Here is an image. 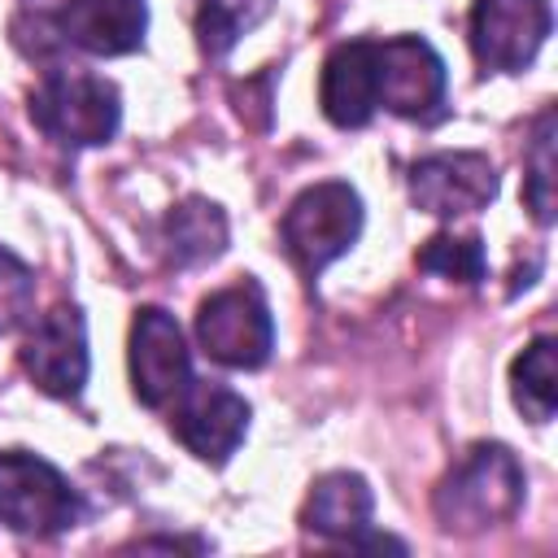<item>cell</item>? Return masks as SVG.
I'll return each mask as SVG.
<instances>
[{"label":"cell","instance_id":"obj_8","mask_svg":"<svg viewBox=\"0 0 558 558\" xmlns=\"http://www.w3.org/2000/svg\"><path fill=\"white\" fill-rule=\"evenodd\" d=\"M170 432L192 458L222 466L248 432V401L227 384L187 379V388L170 401Z\"/></svg>","mask_w":558,"mask_h":558},{"label":"cell","instance_id":"obj_17","mask_svg":"<svg viewBox=\"0 0 558 558\" xmlns=\"http://www.w3.org/2000/svg\"><path fill=\"white\" fill-rule=\"evenodd\" d=\"M418 270L427 275H440V279H453V283H480L484 270H488V257H484V240L475 231H436L418 253H414Z\"/></svg>","mask_w":558,"mask_h":558},{"label":"cell","instance_id":"obj_10","mask_svg":"<svg viewBox=\"0 0 558 558\" xmlns=\"http://www.w3.org/2000/svg\"><path fill=\"white\" fill-rule=\"evenodd\" d=\"M192 379V353L183 327L161 305H144L131 318V392L148 410H166Z\"/></svg>","mask_w":558,"mask_h":558},{"label":"cell","instance_id":"obj_15","mask_svg":"<svg viewBox=\"0 0 558 558\" xmlns=\"http://www.w3.org/2000/svg\"><path fill=\"white\" fill-rule=\"evenodd\" d=\"M161 244H166V262L183 270L205 266L227 248V214L205 196H187L166 214Z\"/></svg>","mask_w":558,"mask_h":558},{"label":"cell","instance_id":"obj_5","mask_svg":"<svg viewBox=\"0 0 558 558\" xmlns=\"http://www.w3.org/2000/svg\"><path fill=\"white\" fill-rule=\"evenodd\" d=\"M196 340L201 349L231 371H257L266 366L275 349V318L253 279L209 292L196 305Z\"/></svg>","mask_w":558,"mask_h":558},{"label":"cell","instance_id":"obj_19","mask_svg":"<svg viewBox=\"0 0 558 558\" xmlns=\"http://www.w3.org/2000/svg\"><path fill=\"white\" fill-rule=\"evenodd\" d=\"M523 201L541 227L554 222V113L549 109L536 118L532 157H527V174H523Z\"/></svg>","mask_w":558,"mask_h":558},{"label":"cell","instance_id":"obj_18","mask_svg":"<svg viewBox=\"0 0 558 558\" xmlns=\"http://www.w3.org/2000/svg\"><path fill=\"white\" fill-rule=\"evenodd\" d=\"M266 13V0H201L196 39L209 57H227L235 39Z\"/></svg>","mask_w":558,"mask_h":558},{"label":"cell","instance_id":"obj_3","mask_svg":"<svg viewBox=\"0 0 558 558\" xmlns=\"http://www.w3.org/2000/svg\"><path fill=\"white\" fill-rule=\"evenodd\" d=\"M31 122L61 148H96L118 135L122 96L87 70H48L31 92Z\"/></svg>","mask_w":558,"mask_h":558},{"label":"cell","instance_id":"obj_13","mask_svg":"<svg viewBox=\"0 0 558 558\" xmlns=\"http://www.w3.org/2000/svg\"><path fill=\"white\" fill-rule=\"evenodd\" d=\"M318 105L331 126H366L375 118V87H371V39L336 44L318 74Z\"/></svg>","mask_w":558,"mask_h":558},{"label":"cell","instance_id":"obj_6","mask_svg":"<svg viewBox=\"0 0 558 558\" xmlns=\"http://www.w3.org/2000/svg\"><path fill=\"white\" fill-rule=\"evenodd\" d=\"M445 61L418 35L371 39V87L375 109H392L397 118H432L445 100Z\"/></svg>","mask_w":558,"mask_h":558},{"label":"cell","instance_id":"obj_7","mask_svg":"<svg viewBox=\"0 0 558 558\" xmlns=\"http://www.w3.org/2000/svg\"><path fill=\"white\" fill-rule=\"evenodd\" d=\"M549 26V0H475L466 17V39L484 74H519L536 61Z\"/></svg>","mask_w":558,"mask_h":558},{"label":"cell","instance_id":"obj_20","mask_svg":"<svg viewBox=\"0 0 558 558\" xmlns=\"http://www.w3.org/2000/svg\"><path fill=\"white\" fill-rule=\"evenodd\" d=\"M35 314V270L0 244V336L17 331Z\"/></svg>","mask_w":558,"mask_h":558},{"label":"cell","instance_id":"obj_16","mask_svg":"<svg viewBox=\"0 0 558 558\" xmlns=\"http://www.w3.org/2000/svg\"><path fill=\"white\" fill-rule=\"evenodd\" d=\"M510 397L527 423H549L558 405V371H554V336H536L510 362Z\"/></svg>","mask_w":558,"mask_h":558},{"label":"cell","instance_id":"obj_4","mask_svg":"<svg viewBox=\"0 0 558 558\" xmlns=\"http://www.w3.org/2000/svg\"><path fill=\"white\" fill-rule=\"evenodd\" d=\"M83 519V501L70 480L26 449L0 453V523L22 536H57Z\"/></svg>","mask_w":558,"mask_h":558},{"label":"cell","instance_id":"obj_14","mask_svg":"<svg viewBox=\"0 0 558 558\" xmlns=\"http://www.w3.org/2000/svg\"><path fill=\"white\" fill-rule=\"evenodd\" d=\"M371 484L357 471H327L323 480H314L305 506H301V527L327 541H353L357 532L371 527Z\"/></svg>","mask_w":558,"mask_h":558},{"label":"cell","instance_id":"obj_11","mask_svg":"<svg viewBox=\"0 0 558 558\" xmlns=\"http://www.w3.org/2000/svg\"><path fill=\"white\" fill-rule=\"evenodd\" d=\"M39 26L61 48H78L87 57H122L144 48L148 4L144 0H61Z\"/></svg>","mask_w":558,"mask_h":558},{"label":"cell","instance_id":"obj_1","mask_svg":"<svg viewBox=\"0 0 558 558\" xmlns=\"http://www.w3.org/2000/svg\"><path fill=\"white\" fill-rule=\"evenodd\" d=\"M523 466L501 440H480L466 449V458L436 484L432 514L453 536L488 532L519 514L523 506Z\"/></svg>","mask_w":558,"mask_h":558},{"label":"cell","instance_id":"obj_9","mask_svg":"<svg viewBox=\"0 0 558 558\" xmlns=\"http://www.w3.org/2000/svg\"><path fill=\"white\" fill-rule=\"evenodd\" d=\"M22 371L31 375V384L57 401H74L87 384L92 357H87V323L78 314V305H57L48 314L35 318V327L26 331L22 349Z\"/></svg>","mask_w":558,"mask_h":558},{"label":"cell","instance_id":"obj_12","mask_svg":"<svg viewBox=\"0 0 558 558\" xmlns=\"http://www.w3.org/2000/svg\"><path fill=\"white\" fill-rule=\"evenodd\" d=\"M497 196V166L484 153H432L410 166V201L423 214L458 218Z\"/></svg>","mask_w":558,"mask_h":558},{"label":"cell","instance_id":"obj_2","mask_svg":"<svg viewBox=\"0 0 558 558\" xmlns=\"http://www.w3.org/2000/svg\"><path fill=\"white\" fill-rule=\"evenodd\" d=\"M362 196L344 179H327L305 187L283 222H279V244L288 262L301 270V279H318L336 257H344L357 235H362Z\"/></svg>","mask_w":558,"mask_h":558}]
</instances>
